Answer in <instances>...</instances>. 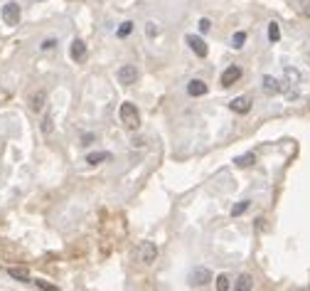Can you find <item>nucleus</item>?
Returning a JSON list of instances; mask_svg holds the SVG:
<instances>
[{"label": "nucleus", "mask_w": 310, "mask_h": 291, "mask_svg": "<svg viewBox=\"0 0 310 291\" xmlns=\"http://www.w3.org/2000/svg\"><path fill=\"white\" fill-rule=\"evenodd\" d=\"M244 42H246V32H236V35L232 37V47H234V50H241Z\"/></svg>", "instance_id": "16"}, {"label": "nucleus", "mask_w": 310, "mask_h": 291, "mask_svg": "<svg viewBox=\"0 0 310 291\" xmlns=\"http://www.w3.org/2000/svg\"><path fill=\"white\" fill-rule=\"evenodd\" d=\"M35 284H37L42 291H57V286H52V284H47V281H42V279H37Z\"/></svg>", "instance_id": "22"}, {"label": "nucleus", "mask_w": 310, "mask_h": 291, "mask_svg": "<svg viewBox=\"0 0 310 291\" xmlns=\"http://www.w3.org/2000/svg\"><path fill=\"white\" fill-rule=\"evenodd\" d=\"M121 121H123L128 128H135V126L140 123V116H138L135 104H121Z\"/></svg>", "instance_id": "1"}, {"label": "nucleus", "mask_w": 310, "mask_h": 291, "mask_svg": "<svg viewBox=\"0 0 310 291\" xmlns=\"http://www.w3.org/2000/svg\"><path fill=\"white\" fill-rule=\"evenodd\" d=\"M8 274H10L13 279H18V281H30V271L23 269V266H10Z\"/></svg>", "instance_id": "13"}, {"label": "nucleus", "mask_w": 310, "mask_h": 291, "mask_svg": "<svg viewBox=\"0 0 310 291\" xmlns=\"http://www.w3.org/2000/svg\"><path fill=\"white\" fill-rule=\"evenodd\" d=\"M52 47H54V40H47V42L42 45V50H52Z\"/></svg>", "instance_id": "25"}, {"label": "nucleus", "mask_w": 310, "mask_h": 291, "mask_svg": "<svg viewBox=\"0 0 310 291\" xmlns=\"http://www.w3.org/2000/svg\"><path fill=\"white\" fill-rule=\"evenodd\" d=\"M209 28H212V23H209L207 18H202V20H200V32H209Z\"/></svg>", "instance_id": "24"}, {"label": "nucleus", "mask_w": 310, "mask_h": 291, "mask_svg": "<svg viewBox=\"0 0 310 291\" xmlns=\"http://www.w3.org/2000/svg\"><path fill=\"white\" fill-rule=\"evenodd\" d=\"M246 210H249V200H241L239 205H234V210H232V215H234V217H239V215H244Z\"/></svg>", "instance_id": "18"}, {"label": "nucleus", "mask_w": 310, "mask_h": 291, "mask_svg": "<svg viewBox=\"0 0 310 291\" xmlns=\"http://www.w3.org/2000/svg\"><path fill=\"white\" fill-rule=\"evenodd\" d=\"M217 291H229V279L222 274V276H217Z\"/></svg>", "instance_id": "19"}, {"label": "nucleus", "mask_w": 310, "mask_h": 291, "mask_svg": "<svg viewBox=\"0 0 310 291\" xmlns=\"http://www.w3.org/2000/svg\"><path fill=\"white\" fill-rule=\"evenodd\" d=\"M3 23L5 25H18L20 23V5L18 3H8L3 8Z\"/></svg>", "instance_id": "2"}, {"label": "nucleus", "mask_w": 310, "mask_h": 291, "mask_svg": "<svg viewBox=\"0 0 310 291\" xmlns=\"http://www.w3.org/2000/svg\"><path fill=\"white\" fill-rule=\"evenodd\" d=\"M130 30H133V23H123V25L118 28V37H128Z\"/></svg>", "instance_id": "20"}, {"label": "nucleus", "mask_w": 310, "mask_h": 291, "mask_svg": "<svg viewBox=\"0 0 310 291\" xmlns=\"http://www.w3.org/2000/svg\"><path fill=\"white\" fill-rule=\"evenodd\" d=\"M232 111H236V114H249V109H251V101L246 99V96H236L232 104Z\"/></svg>", "instance_id": "8"}, {"label": "nucleus", "mask_w": 310, "mask_h": 291, "mask_svg": "<svg viewBox=\"0 0 310 291\" xmlns=\"http://www.w3.org/2000/svg\"><path fill=\"white\" fill-rule=\"evenodd\" d=\"M138 257H140L145 264H153L155 257H158V247H155L153 242H143V244L138 247Z\"/></svg>", "instance_id": "4"}, {"label": "nucleus", "mask_w": 310, "mask_h": 291, "mask_svg": "<svg viewBox=\"0 0 310 291\" xmlns=\"http://www.w3.org/2000/svg\"><path fill=\"white\" fill-rule=\"evenodd\" d=\"M145 35H148V37H155V35H158V25H155V23H148V25H145Z\"/></svg>", "instance_id": "21"}, {"label": "nucleus", "mask_w": 310, "mask_h": 291, "mask_svg": "<svg viewBox=\"0 0 310 291\" xmlns=\"http://www.w3.org/2000/svg\"><path fill=\"white\" fill-rule=\"evenodd\" d=\"M251 286H254L251 276H249V274H241V276L236 279V284H234V291H251Z\"/></svg>", "instance_id": "11"}, {"label": "nucleus", "mask_w": 310, "mask_h": 291, "mask_svg": "<svg viewBox=\"0 0 310 291\" xmlns=\"http://www.w3.org/2000/svg\"><path fill=\"white\" fill-rule=\"evenodd\" d=\"M278 37H281V28H278L276 23H271V25H268V40H271V42H278Z\"/></svg>", "instance_id": "17"}, {"label": "nucleus", "mask_w": 310, "mask_h": 291, "mask_svg": "<svg viewBox=\"0 0 310 291\" xmlns=\"http://www.w3.org/2000/svg\"><path fill=\"white\" fill-rule=\"evenodd\" d=\"M263 91L266 94H278L281 91V82L273 77H263Z\"/></svg>", "instance_id": "9"}, {"label": "nucleus", "mask_w": 310, "mask_h": 291, "mask_svg": "<svg viewBox=\"0 0 310 291\" xmlns=\"http://www.w3.org/2000/svg\"><path fill=\"white\" fill-rule=\"evenodd\" d=\"M187 45L192 47V52H195L197 57H207V45H205V40H202V37L187 35Z\"/></svg>", "instance_id": "5"}, {"label": "nucleus", "mask_w": 310, "mask_h": 291, "mask_svg": "<svg viewBox=\"0 0 310 291\" xmlns=\"http://www.w3.org/2000/svg\"><path fill=\"white\" fill-rule=\"evenodd\" d=\"M42 101H45V94L40 91V94L32 99V109H42Z\"/></svg>", "instance_id": "23"}, {"label": "nucleus", "mask_w": 310, "mask_h": 291, "mask_svg": "<svg viewBox=\"0 0 310 291\" xmlns=\"http://www.w3.org/2000/svg\"><path fill=\"white\" fill-rule=\"evenodd\" d=\"M116 77H118V82H121V84H126V87H128V84H135V79H138V69H135L133 64H123V67L118 69V74H116Z\"/></svg>", "instance_id": "3"}, {"label": "nucleus", "mask_w": 310, "mask_h": 291, "mask_svg": "<svg viewBox=\"0 0 310 291\" xmlns=\"http://www.w3.org/2000/svg\"><path fill=\"white\" fill-rule=\"evenodd\" d=\"M84 55H86V45L81 40H74L72 42V59H84Z\"/></svg>", "instance_id": "12"}, {"label": "nucleus", "mask_w": 310, "mask_h": 291, "mask_svg": "<svg viewBox=\"0 0 310 291\" xmlns=\"http://www.w3.org/2000/svg\"><path fill=\"white\" fill-rule=\"evenodd\" d=\"M239 77H241V69H239L236 64H232L229 69H224V74H222V84H224V87H232L234 82H239Z\"/></svg>", "instance_id": "6"}, {"label": "nucleus", "mask_w": 310, "mask_h": 291, "mask_svg": "<svg viewBox=\"0 0 310 291\" xmlns=\"http://www.w3.org/2000/svg\"><path fill=\"white\" fill-rule=\"evenodd\" d=\"M187 91H190L192 96H205V94H207V84H205V82H200V79H195V82H190Z\"/></svg>", "instance_id": "10"}, {"label": "nucleus", "mask_w": 310, "mask_h": 291, "mask_svg": "<svg viewBox=\"0 0 310 291\" xmlns=\"http://www.w3.org/2000/svg\"><path fill=\"white\" fill-rule=\"evenodd\" d=\"M256 161V156L254 153H244V156H239V158H234V163L236 166H241V168H246V166H251Z\"/></svg>", "instance_id": "15"}, {"label": "nucleus", "mask_w": 310, "mask_h": 291, "mask_svg": "<svg viewBox=\"0 0 310 291\" xmlns=\"http://www.w3.org/2000/svg\"><path fill=\"white\" fill-rule=\"evenodd\" d=\"M101 161H111V153L99 151V153H89V156H86V163H91V166H96V163H101Z\"/></svg>", "instance_id": "14"}, {"label": "nucleus", "mask_w": 310, "mask_h": 291, "mask_svg": "<svg viewBox=\"0 0 310 291\" xmlns=\"http://www.w3.org/2000/svg\"><path fill=\"white\" fill-rule=\"evenodd\" d=\"M192 284H197V286H202V284H207V281H212V274H209V269H205V266H195V271H192Z\"/></svg>", "instance_id": "7"}]
</instances>
